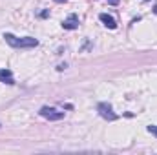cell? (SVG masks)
Returning <instances> with one entry per match:
<instances>
[{
  "instance_id": "1",
  "label": "cell",
  "mask_w": 157,
  "mask_h": 155,
  "mask_svg": "<svg viewBox=\"0 0 157 155\" xmlns=\"http://www.w3.org/2000/svg\"><path fill=\"white\" fill-rule=\"evenodd\" d=\"M4 39H6V42L11 47H37L39 46V40L33 39V37H22V39H18V37H15L11 33H6Z\"/></svg>"
},
{
  "instance_id": "2",
  "label": "cell",
  "mask_w": 157,
  "mask_h": 155,
  "mask_svg": "<svg viewBox=\"0 0 157 155\" xmlns=\"http://www.w3.org/2000/svg\"><path fill=\"white\" fill-rule=\"evenodd\" d=\"M97 110H99V115L102 117V119H106V120H115V119H119V115L113 112V108L108 102H101L97 106Z\"/></svg>"
},
{
  "instance_id": "3",
  "label": "cell",
  "mask_w": 157,
  "mask_h": 155,
  "mask_svg": "<svg viewBox=\"0 0 157 155\" xmlns=\"http://www.w3.org/2000/svg\"><path fill=\"white\" fill-rule=\"evenodd\" d=\"M39 113L44 117V119H48V120H60V119L64 117V112H59V110L49 108V106H42Z\"/></svg>"
},
{
  "instance_id": "4",
  "label": "cell",
  "mask_w": 157,
  "mask_h": 155,
  "mask_svg": "<svg viewBox=\"0 0 157 155\" xmlns=\"http://www.w3.org/2000/svg\"><path fill=\"white\" fill-rule=\"evenodd\" d=\"M99 20H101L106 28H110V29H115V28H117L115 18H113L112 15H108V13H101V15H99Z\"/></svg>"
},
{
  "instance_id": "5",
  "label": "cell",
  "mask_w": 157,
  "mask_h": 155,
  "mask_svg": "<svg viewBox=\"0 0 157 155\" xmlns=\"http://www.w3.org/2000/svg\"><path fill=\"white\" fill-rule=\"evenodd\" d=\"M62 28H64V29H75V28H78L77 15H70V17L62 22Z\"/></svg>"
},
{
  "instance_id": "6",
  "label": "cell",
  "mask_w": 157,
  "mask_h": 155,
  "mask_svg": "<svg viewBox=\"0 0 157 155\" xmlns=\"http://www.w3.org/2000/svg\"><path fill=\"white\" fill-rule=\"evenodd\" d=\"M0 82H4V84H15L13 73L9 70H0Z\"/></svg>"
},
{
  "instance_id": "7",
  "label": "cell",
  "mask_w": 157,
  "mask_h": 155,
  "mask_svg": "<svg viewBox=\"0 0 157 155\" xmlns=\"http://www.w3.org/2000/svg\"><path fill=\"white\" fill-rule=\"evenodd\" d=\"M148 131H150L152 135H155V137H157V126H154V124H152V126H148Z\"/></svg>"
},
{
  "instance_id": "8",
  "label": "cell",
  "mask_w": 157,
  "mask_h": 155,
  "mask_svg": "<svg viewBox=\"0 0 157 155\" xmlns=\"http://www.w3.org/2000/svg\"><path fill=\"white\" fill-rule=\"evenodd\" d=\"M110 2H112V4H117V0H110Z\"/></svg>"
},
{
  "instance_id": "9",
  "label": "cell",
  "mask_w": 157,
  "mask_h": 155,
  "mask_svg": "<svg viewBox=\"0 0 157 155\" xmlns=\"http://www.w3.org/2000/svg\"><path fill=\"white\" fill-rule=\"evenodd\" d=\"M55 2H66V0H55Z\"/></svg>"
}]
</instances>
